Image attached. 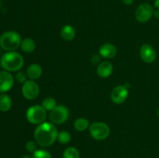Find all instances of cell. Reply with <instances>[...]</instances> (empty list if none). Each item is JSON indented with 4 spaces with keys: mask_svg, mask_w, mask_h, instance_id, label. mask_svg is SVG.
<instances>
[{
    "mask_svg": "<svg viewBox=\"0 0 159 158\" xmlns=\"http://www.w3.org/2000/svg\"><path fill=\"white\" fill-rule=\"evenodd\" d=\"M57 130L51 122H43L38 125L34 131V139L41 147L51 146L57 137Z\"/></svg>",
    "mask_w": 159,
    "mask_h": 158,
    "instance_id": "6da1fadb",
    "label": "cell"
},
{
    "mask_svg": "<svg viewBox=\"0 0 159 158\" xmlns=\"http://www.w3.org/2000/svg\"><path fill=\"white\" fill-rule=\"evenodd\" d=\"M1 67L6 71L15 72L23 68L24 59L23 56L16 51H8L1 57Z\"/></svg>",
    "mask_w": 159,
    "mask_h": 158,
    "instance_id": "7a4b0ae2",
    "label": "cell"
},
{
    "mask_svg": "<svg viewBox=\"0 0 159 158\" xmlns=\"http://www.w3.org/2000/svg\"><path fill=\"white\" fill-rule=\"evenodd\" d=\"M21 37L15 31H7L0 36V46L4 50L15 51L21 44Z\"/></svg>",
    "mask_w": 159,
    "mask_h": 158,
    "instance_id": "3957f363",
    "label": "cell"
},
{
    "mask_svg": "<svg viewBox=\"0 0 159 158\" xmlns=\"http://www.w3.org/2000/svg\"><path fill=\"white\" fill-rule=\"evenodd\" d=\"M28 122L34 125H40L44 122L47 118V111L42 105H33L30 107L26 113Z\"/></svg>",
    "mask_w": 159,
    "mask_h": 158,
    "instance_id": "277c9868",
    "label": "cell"
},
{
    "mask_svg": "<svg viewBox=\"0 0 159 158\" xmlns=\"http://www.w3.org/2000/svg\"><path fill=\"white\" fill-rule=\"evenodd\" d=\"M89 133L92 137L96 140H103L110 135V129L105 122H96L89 126Z\"/></svg>",
    "mask_w": 159,
    "mask_h": 158,
    "instance_id": "5b68a950",
    "label": "cell"
},
{
    "mask_svg": "<svg viewBox=\"0 0 159 158\" xmlns=\"http://www.w3.org/2000/svg\"><path fill=\"white\" fill-rule=\"evenodd\" d=\"M40 93V88L37 82L34 80H29L24 82L22 87V94L27 100H34Z\"/></svg>",
    "mask_w": 159,
    "mask_h": 158,
    "instance_id": "8992f818",
    "label": "cell"
},
{
    "mask_svg": "<svg viewBox=\"0 0 159 158\" xmlns=\"http://www.w3.org/2000/svg\"><path fill=\"white\" fill-rule=\"evenodd\" d=\"M69 112L65 105H57L51 111L50 119L54 124L65 123L68 119Z\"/></svg>",
    "mask_w": 159,
    "mask_h": 158,
    "instance_id": "52a82bcc",
    "label": "cell"
},
{
    "mask_svg": "<svg viewBox=\"0 0 159 158\" xmlns=\"http://www.w3.org/2000/svg\"><path fill=\"white\" fill-rule=\"evenodd\" d=\"M154 9L148 3L140 5L135 12V18L140 23H146L151 20L154 14Z\"/></svg>",
    "mask_w": 159,
    "mask_h": 158,
    "instance_id": "ba28073f",
    "label": "cell"
},
{
    "mask_svg": "<svg viewBox=\"0 0 159 158\" xmlns=\"http://www.w3.org/2000/svg\"><path fill=\"white\" fill-rule=\"evenodd\" d=\"M128 97V88L125 85L115 87L111 92V99L113 103L122 104Z\"/></svg>",
    "mask_w": 159,
    "mask_h": 158,
    "instance_id": "9c48e42d",
    "label": "cell"
},
{
    "mask_svg": "<svg viewBox=\"0 0 159 158\" xmlns=\"http://www.w3.org/2000/svg\"><path fill=\"white\" fill-rule=\"evenodd\" d=\"M14 85V79L9 71H0V92L5 93L9 91Z\"/></svg>",
    "mask_w": 159,
    "mask_h": 158,
    "instance_id": "30bf717a",
    "label": "cell"
},
{
    "mask_svg": "<svg viewBox=\"0 0 159 158\" xmlns=\"http://www.w3.org/2000/svg\"><path fill=\"white\" fill-rule=\"evenodd\" d=\"M140 57L144 62L151 64L155 61L156 59V51L151 45L144 44L140 49Z\"/></svg>",
    "mask_w": 159,
    "mask_h": 158,
    "instance_id": "8fae6325",
    "label": "cell"
},
{
    "mask_svg": "<svg viewBox=\"0 0 159 158\" xmlns=\"http://www.w3.org/2000/svg\"><path fill=\"white\" fill-rule=\"evenodd\" d=\"M99 53V55L102 57H103V58L110 59L113 58V57H114L116 55L117 49H116L115 45L107 43L100 46Z\"/></svg>",
    "mask_w": 159,
    "mask_h": 158,
    "instance_id": "7c38bea8",
    "label": "cell"
},
{
    "mask_svg": "<svg viewBox=\"0 0 159 158\" xmlns=\"http://www.w3.org/2000/svg\"><path fill=\"white\" fill-rule=\"evenodd\" d=\"M113 64L109 61H103L101 62L99 65H98L97 68H96V72L97 74L101 77H108L111 75L113 73Z\"/></svg>",
    "mask_w": 159,
    "mask_h": 158,
    "instance_id": "4fadbf2b",
    "label": "cell"
},
{
    "mask_svg": "<svg viewBox=\"0 0 159 158\" xmlns=\"http://www.w3.org/2000/svg\"><path fill=\"white\" fill-rule=\"evenodd\" d=\"M42 68L38 64H33L28 67L26 70V74L27 77L30 80H36V79L40 78L42 75Z\"/></svg>",
    "mask_w": 159,
    "mask_h": 158,
    "instance_id": "5bb4252c",
    "label": "cell"
},
{
    "mask_svg": "<svg viewBox=\"0 0 159 158\" xmlns=\"http://www.w3.org/2000/svg\"><path fill=\"white\" fill-rule=\"evenodd\" d=\"M61 37L66 41H71L75 37V29L71 25H65L61 29Z\"/></svg>",
    "mask_w": 159,
    "mask_h": 158,
    "instance_id": "9a60e30c",
    "label": "cell"
},
{
    "mask_svg": "<svg viewBox=\"0 0 159 158\" xmlns=\"http://www.w3.org/2000/svg\"><path fill=\"white\" fill-rule=\"evenodd\" d=\"M12 102L10 96L6 93H2L0 94V112H8L12 107Z\"/></svg>",
    "mask_w": 159,
    "mask_h": 158,
    "instance_id": "2e32d148",
    "label": "cell"
},
{
    "mask_svg": "<svg viewBox=\"0 0 159 158\" xmlns=\"http://www.w3.org/2000/svg\"><path fill=\"white\" fill-rule=\"evenodd\" d=\"M20 48L25 53H32L36 48V43L31 38H25L22 40Z\"/></svg>",
    "mask_w": 159,
    "mask_h": 158,
    "instance_id": "e0dca14e",
    "label": "cell"
},
{
    "mask_svg": "<svg viewBox=\"0 0 159 158\" xmlns=\"http://www.w3.org/2000/svg\"><path fill=\"white\" fill-rule=\"evenodd\" d=\"M89 125V122L88 119H85V118H79V119H76L74 123L75 129L79 132L85 131L88 128Z\"/></svg>",
    "mask_w": 159,
    "mask_h": 158,
    "instance_id": "ac0fdd59",
    "label": "cell"
},
{
    "mask_svg": "<svg viewBox=\"0 0 159 158\" xmlns=\"http://www.w3.org/2000/svg\"><path fill=\"white\" fill-rule=\"evenodd\" d=\"M41 105L46 111H52L57 106V102L54 98L48 97L43 99Z\"/></svg>",
    "mask_w": 159,
    "mask_h": 158,
    "instance_id": "d6986e66",
    "label": "cell"
},
{
    "mask_svg": "<svg viewBox=\"0 0 159 158\" xmlns=\"http://www.w3.org/2000/svg\"><path fill=\"white\" fill-rule=\"evenodd\" d=\"M63 158H80V153L77 149L70 147L64 151Z\"/></svg>",
    "mask_w": 159,
    "mask_h": 158,
    "instance_id": "ffe728a7",
    "label": "cell"
},
{
    "mask_svg": "<svg viewBox=\"0 0 159 158\" xmlns=\"http://www.w3.org/2000/svg\"><path fill=\"white\" fill-rule=\"evenodd\" d=\"M57 139L60 143L67 144L71 141V134L67 131H61L60 133H58V134H57Z\"/></svg>",
    "mask_w": 159,
    "mask_h": 158,
    "instance_id": "44dd1931",
    "label": "cell"
},
{
    "mask_svg": "<svg viewBox=\"0 0 159 158\" xmlns=\"http://www.w3.org/2000/svg\"><path fill=\"white\" fill-rule=\"evenodd\" d=\"M32 158H52L51 153L44 150H37L33 153Z\"/></svg>",
    "mask_w": 159,
    "mask_h": 158,
    "instance_id": "7402d4cb",
    "label": "cell"
},
{
    "mask_svg": "<svg viewBox=\"0 0 159 158\" xmlns=\"http://www.w3.org/2000/svg\"><path fill=\"white\" fill-rule=\"evenodd\" d=\"M37 143H36V141H28L26 143V149L27 150L28 152H30V153H34V152L37 150Z\"/></svg>",
    "mask_w": 159,
    "mask_h": 158,
    "instance_id": "603a6c76",
    "label": "cell"
},
{
    "mask_svg": "<svg viewBox=\"0 0 159 158\" xmlns=\"http://www.w3.org/2000/svg\"><path fill=\"white\" fill-rule=\"evenodd\" d=\"M26 77H27V74L26 73L25 74L23 71H19L16 74V80L19 82V83H24L26 81Z\"/></svg>",
    "mask_w": 159,
    "mask_h": 158,
    "instance_id": "cb8c5ba5",
    "label": "cell"
},
{
    "mask_svg": "<svg viewBox=\"0 0 159 158\" xmlns=\"http://www.w3.org/2000/svg\"><path fill=\"white\" fill-rule=\"evenodd\" d=\"M99 61H100V57L99 56L95 55L92 57V63L94 64H97Z\"/></svg>",
    "mask_w": 159,
    "mask_h": 158,
    "instance_id": "d4e9b609",
    "label": "cell"
},
{
    "mask_svg": "<svg viewBox=\"0 0 159 158\" xmlns=\"http://www.w3.org/2000/svg\"><path fill=\"white\" fill-rule=\"evenodd\" d=\"M122 1L124 4L127 5V6H130L134 3V0H122Z\"/></svg>",
    "mask_w": 159,
    "mask_h": 158,
    "instance_id": "484cf974",
    "label": "cell"
},
{
    "mask_svg": "<svg viewBox=\"0 0 159 158\" xmlns=\"http://www.w3.org/2000/svg\"><path fill=\"white\" fill-rule=\"evenodd\" d=\"M153 15L155 17V18L159 19V9H157V10L154 11Z\"/></svg>",
    "mask_w": 159,
    "mask_h": 158,
    "instance_id": "4316f807",
    "label": "cell"
},
{
    "mask_svg": "<svg viewBox=\"0 0 159 158\" xmlns=\"http://www.w3.org/2000/svg\"><path fill=\"white\" fill-rule=\"evenodd\" d=\"M154 5H155V7L157 9H159V0H155Z\"/></svg>",
    "mask_w": 159,
    "mask_h": 158,
    "instance_id": "83f0119b",
    "label": "cell"
},
{
    "mask_svg": "<svg viewBox=\"0 0 159 158\" xmlns=\"http://www.w3.org/2000/svg\"><path fill=\"white\" fill-rule=\"evenodd\" d=\"M21 158H30V156H28V155H24V156H22Z\"/></svg>",
    "mask_w": 159,
    "mask_h": 158,
    "instance_id": "f1b7e54d",
    "label": "cell"
},
{
    "mask_svg": "<svg viewBox=\"0 0 159 158\" xmlns=\"http://www.w3.org/2000/svg\"><path fill=\"white\" fill-rule=\"evenodd\" d=\"M157 113H158V117H159V108H158V112H157Z\"/></svg>",
    "mask_w": 159,
    "mask_h": 158,
    "instance_id": "f546056e",
    "label": "cell"
},
{
    "mask_svg": "<svg viewBox=\"0 0 159 158\" xmlns=\"http://www.w3.org/2000/svg\"><path fill=\"white\" fill-rule=\"evenodd\" d=\"M0 66H1V61H0Z\"/></svg>",
    "mask_w": 159,
    "mask_h": 158,
    "instance_id": "4dcf8cb0",
    "label": "cell"
}]
</instances>
